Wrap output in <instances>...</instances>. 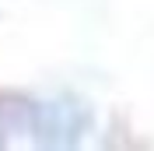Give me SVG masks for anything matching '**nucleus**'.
Masks as SVG:
<instances>
[{
	"label": "nucleus",
	"instance_id": "f257e3e1",
	"mask_svg": "<svg viewBox=\"0 0 154 151\" xmlns=\"http://www.w3.org/2000/svg\"><path fill=\"white\" fill-rule=\"evenodd\" d=\"M32 130L46 148H74L84 133V113L74 102H46L32 105Z\"/></svg>",
	"mask_w": 154,
	"mask_h": 151
}]
</instances>
